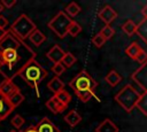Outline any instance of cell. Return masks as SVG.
Returning <instances> with one entry per match:
<instances>
[{
	"label": "cell",
	"mask_w": 147,
	"mask_h": 132,
	"mask_svg": "<svg viewBox=\"0 0 147 132\" xmlns=\"http://www.w3.org/2000/svg\"><path fill=\"white\" fill-rule=\"evenodd\" d=\"M136 107L145 115L147 116V92H144L140 94L137 103H136Z\"/></svg>",
	"instance_id": "cell-22"
},
{
	"label": "cell",
	"mask_w": 147,
	"mask_h": 132,
	"mask_svg": "<svg viewBox=\"0 0 147 132\" xmlns=\"http://www.w3.org/2000/svg\"><path fill=\"white\" fill-rule=\"evenodd\" d=\"M0 3H1L2 7L9 9V8H11L16 5V0H2V1H0Z\"/></svg>",
	"instance_id": "cell-33"
},
{
	"label": "cell",
	"mask_w": 147,
	"mask_h": 132,
	"mask_svg": "<svg viewBox=\"0 0 147 132\" xmlns=\"http://www.w3.org/2000/svg\"><path fill=\"white\" fill-rule=\"evenodd\" d=\"M16 75L20 76L29 86L37 90L38 85L47 77V71L36 61L34 57H32L21 67Z\"/></svg>",
	"instance_id": "cell-1"
},
{
	"label": "cell",
	"mask_w": 147,
	"mask_h": 132,
	"mask_svg": "<svg viewBox=\"0 0 147 132\" xmlns=\"http://www.w3.org/2000/svg\"><path fill=\"white\" fill-rule=\"evenodd\" d=\"M98 17H99L106 25H110V23L114 22L115 18L117 17V13H116V10H115L111 6L106 5V6H103V7L99 10Z\"/></svg>",
	"instance_id": "cell-8"
},
{
	"label": "cell",
	"mask_w": 147,
	"mask_h": 132,
	"mask_svg": "<svg viewBox=\"0 0 147 132\" xmlns=\"http://www.w3.org/2000/svg\"><path fill=\"white\" fill-rule=\"evenodd\" d=\"M14 109L10 107V104L8 103L7 99L0 95V122L3 121L6 117H8V115L13 111Z\"/></svg>",
	"instance_id": "cell-16"
},
{
	"label": "cell",
	"mask_w": 147,
	"mask_h": 132,
	"mask_svg": "<svg viewBox=\"0 0 147 132\" xmlns=\"http://www.w3.org/2000/svg\"><path fill=\"white\" fill-rule=\"evenodd\" d=\"M3 68H5V63H3V60H2V55H1V51H0V73L2 76H5V72H3Z\"/></svg>",
	"instance_id": "cell-36"
},
{
	"label": "cell",
	"mask_w": 147,
	"mask_h": 132,
	"mask_svg": "<svg viewBox=\"0 0 147 132\" xmlns=\"http://www.w3.org/2000/svg\"><path fill=\"white\" fill-rule=\"evenodd\" d=\"M37 29L36 24L32 22V20L25 15L22 14L20 15L11 24V26L9 28L10 32H13L20 40L24 41L26 38H29V36Z\"/></svg>",
	"instance_id": "cell-3"
},
{
	"label": "cell",
	"mask_w": 147,
	"mask_h": 132,
	"mask_svg": "<svg viewBox=\"0 0 147 132\" xmlns=\"http://www.w3.org/2000/svg\"><path fill=\"white\" fill-rule=\"evenodd\" d=\"M92 42H93V45L95 46V47H98V48H101L103 45H105V42H106V39L100 34V33H96L94 37H93V39H92Z\"/></svg>",
	"instance_id": "cell-31"
},
{
	"label": "cell",
	"mask_w": 147,
	"mask_h": 132,
	"mask_svg": "<svg viewBox=\"0 0 147 132\" xmlns=\"http://www.w3.org/2000/svg\"><path fill=\"white\" fill-rule=\"evenodd\" d=\"M136 33L147 44V18H142L136 28Z\"/></svg>",
	"instance_id": "cell-20"
},
{
	"label": "cell",
	"mask_w": 147,
	"mask_h": 132,
	"mask_svg": "<svg viewBox=\"0 0 147 132\" xmlns=\"http://www.w3.org/2000/svg\"><path fill=\"white\" fill-rule=\"evenodd\" d=\"M47 87L51 90V92H53L54 94H56L57 92H60L61 90H64V83L59 78V77H53L48 83H47Z\"/></svg>",
	"instance_id": "cell-17"
},
{
	"label": "cell",
	"mask_w": 147,
	"mask_h": 132,
	"mask_svg": "<svg viewBox=\"0 0 147 132\" xmlns=\"http://www.w3.org/2000/svg\"><path fill=\"white\" fill-rule=\"evenodd\" d=\"M72 22V18H70L64 11H59L47 24V26L59 37L64 38L68 34V29Z\"/></svg>",
	"instance_id": "cell-4"
},
{
	"label": "cell",
	"mask_w": 147,
	"mask_h": 132,
	"mask_svg": "<svg viewBox=\"0 0 147 132\" xmlns=\"http://www.w3.org/2000/svg\"><path fill=\"white\" fill-rule=\"evenodd\" d=\"M131 78L134 83H137L144 90V92H147V61L145 63H142L132 73Z\"/></svg>",
	"instance_id": "cell-7"
},
{
	"label": "cell",
	"mask_w": 147,
	"mask_h": 132,
	"mask_svg": "<svg viewBox=\"0 0 147 132\" xmlns=\"http://www.w3.org/2000/svg\"><path fill=\"white\" fill-rule=\"evenodd\" d=\"M105 80L107 81V84H108L110 87H115V86H117V85L122 81V76H121L115 69H113V70H110V71L106 75Z\"/></svg>",
	"instance_id": "cell-14"
},
{
	"label": "cell",
	"mask_w": 147,
	"mask_h": 132,
	"mask_svg": "<svg viewBox=\"0 0 147 132\" xmlns=\"http://www.w3.org/2000/svg\"><path fill=\"white\" fill-rule=\"evenodd\" d=\"M7 30H8V29H6V30H3V29H0V40H1V39L5 37V34L7 33Z\"/></svg>",
	"instance_id": "cell-38"
},
{
	"label": "cell",
	"mask_w": 147,
	"mask_h": 132,
	"mask_svg": "<svg viewBox=\"0 0 147 132\" xmlns=\"http://www.w3.org/2000/svg\"><path fill=\"white\" fill-rule=\"evenodd\" d=\"M7 101H8V103L10 104V107L14 109V108L18 107V106L24 101V95L21 93V91H20V90H17V91H16V92H14L10 96H8V98H7Z\"/></svg>",
	"instance_id": "cell-18"
},
{
	"label": "cell",
	"mask_w": 147,
	"mask_h": 132,
	"mask_svg": "<svg viewBox=\"0 0 147 132\" xmlns=\"http://www.w3.org/2000/svg\"><path fill=\"white\" fill-rule=\"evenodd\" d=\"M29 39H30V41H31L34 46H40V45L46 40V37H45V34H44L40 30L36 29V30L29 36Z\"/></svg>",
	"instance_id": "cell-21"
},
{
	"label": "cell",
	"mask_w": 147,
	"mask_h": 132,
	"mask_svg": "<svg viewBox=\"0 0 147 132\" xmlns=\"http://www.w3.org/2000/svg\"><path fill=\"white\" fill-rule=\"evenodd\" d=\"M9 132H18V131H16V130H11V131H9Z\"/></svg>",
	"instance_id": "cell-41"
},
{
	"label": "cell",
	"mask_w": 147,
	"mask_h": 132,
	"mask_svg": "<svg viewBox=\"0 0 147 132\" xmlns=\"http://www.w3.org/2000/svg\"><path fill=\"white\" fill-rule=\"evenodd\" d=\"M18 132H23V131H18Z\"/></svg>",
	"instance_id": "cell-42"
},
{
	"label": "cell",
	"mask_w": 147,
	"mask_h": 132,
	"mask_svg": "<svg viewBox=\"0 0 147 132\" xmlns=\"http://www.w3.org/2000/svg\"><path fill=\"white\" fill-rule=\"evenodd\" d=\"M2 10H3V7H2V6H1V3H0V13H1Z\"/></svg>",
	"instance_id": "cell-40"
},
{
	"label": "cell",
	"mask_w": 147,
	"mask_h": 132,
	"mask_svg": "<svg viewBox=\"0 0 147 132\" xmlns=\"http://www.w3.org/2000/svg\"><path fill=\"white\" fill-rule=\"evenodd\" d=\"M142 52V48L140 47V45L136 41L131 42L126 48H125V55L132 60H136L138 57V55Z\"/></svg>",
	"instance_id": "cell-15"
},
{
	"label": "cell",
	"mask_w": 147,
	"mask_h": 132,
	"mask_svg": "<svg viewBox=\"0 0 147 132\" xmlns=\"http://www.w3.org/2000/svg\"><path fill=\"white\" fill-rule=\"evenodd\" d=\"M64 121L70 125V126H76L80 121H82V116L76 111V110H70L65 116H64Z\"/></svg>",
	"instance_id": "cell-19"
},
{
	"label": "cell",
	"mask_w": 147,
	"mask_h": 132,
	"mask_svg": "<svg viewBox=\"0 0 147 132\" xmlns=\"http://www.w3.org/2000/svg\"><path fill=\"white\" fill-rule=\"evenodd\" d=\"M7 26H8V20H7L5 16L0 15V29L6 30V28H7Z\"/></svg>",
	"instance_id": "cell-35"
},
{
	"label": "cell",
	"mask_w": 147,
	"mask_h": 132,
	"mask_svg": "<svg viewBox=\"0 0 147 132\" xmlns=\"http://www.w3.org/2000/svg\"><path fill=\"white\" fill-rule=\"evenodd\" d=\"M55 96H56V99L62 103V104H64V106H67L68 107V104L70 103V101H71V95L69 94V92H67L65 90H61L60 92H57L56 94H54Z\"/></svg>",
	"instance_id": "cell-24"
},
{
	"label": "cell",
	"mask_w": 147,
	"mask_h": 132,
	"mask_svg": "<svg viewBox=\"0 0 147 132\" xmlns=\"http://www.w3.org/2000/svg\"><path fill=\"white\" fill-rule=\"evenodd\" d=\"M141 13H142V15H144V17L145 18H147V5L141 9Z\"/></svg>",
	"instance_id": "cell-39"
},
{
	"label": "cell",
	"mask_w": 147,
	"mask_h": 132,
	"mask_svg": "<svg viewBox=\"0 0 147 132\" xmlns=\"http://www.w3.org/2000/svg\"><path fill=\"white\" fill-rule=\"evenodd\" d=\"M24 118L21 116V115H15L14 117H13V119L10 121V123H11V125L15 127V129H20V127H22L23 126V124H24Z\"/></svg>",
	"instance_id": "cell-30"
},
{
	"label": "cell",
	"mask_w": 147,
	"mask_h": 132,
	"mask_svg": "<svg viewBox=\"0 0 147 132\" xmlns=\"http://www.w3.org/2000/svg\"><path fill=\"white\" fill-rule=\"evenodd\" d=\"M136 28H137V24L132 20H127L122 24V30L127 36H132L133 33H136Z\"/></svg>",
	"instance_id": "cell-25"
},
{
	"label": "cell",
	"mask_w": 147,
	"mask_h": 132,
	"mask_svg": "<svg viewBox=\"0 0 147 132\" xmlns=\"http://www.w3.org/2000/svg\"><path fill=\"white\" fill-rule=\"evenodd\" d=\"M96 85H98V83L85 70L80 71L69 83V86L74 90L75 94L76 93H80V92H85V91H94Z\"/></svg>",
	"instance_id": "cell-5"
},
{
	"label": "cell",
	"mask_w": 147,
	"mask_h": 132,
	"mask_svg": "<svg viewBox=\"0 0 147 132\" xmlns=\"http://www.w3.org/2000/svg\"><path fill=\"white\" fill-rule=\"evenodd\" d=\"M95 132H118V127L111 119L106 118L98 125Z\"/></svg>",
	"instance_id": "cell-13"
},
{
	"label": "cell",
	"mask_w": 147,
	"mask_h": 132,
	"mask_svg": "<svg viewBox=\"0 0 147 132\" xmlns=\"http://www.w3.org/2000/svg\"><path fill=\"white\" fill-rule=\"evenodd\" d=\"M105 39H106V41L107 40H109V39H111L113 37H114V34H115V29L114 28H111L110 25H105L102 29H101V31L99 32Z\"/></svg>",
	"instance_id": "cell-27"
},
{
	"label": "cell",
	"mask_w": 147,
	"mask_h": 132,
	"mask_svg": "<svg viewBox=\"0 0 147 132\" xmlns=\"http://www.w3.org/2000/svg\"><path fill=\"white\" fill-rule=\"evenodd\" d=\"M23 132H38L37 131V127L36 126H30V127H28L25 131H23Z\"/></svg>",
	"instance_id": "cell-37"
},
{
	"label": "cell",
	"mask_w": 147,
	"mask_h": 132,
	"mask_svg": "<svg viewBox=\"0 0 147 132\" xmlns=\"http://www.w3.org/2000/svg\"><path fill=\"white\" fill-rule=\"evenodd\" d=\"M76 95L78 96V99L83 102H87L91 98H96L94 94V91H85V92H80V93H76ZM98 99V98H96Z\"/></svg>",
	"instance_id": "cell-29"
},
{
	"label": "cell",
	"mask_w": 147,
	"mask_h": 132,
	"mask_svg": "<svg viewBox=\"0 0 147 132\" xmlns=\"http://www.w3.org/2000/svg\"><path fill=\"white\" fill-rule=\"evenodd\" d=\"M52 71H53V73L55 75V77H59V76H61V75L65 71V68H64V65H63L61 62H59V63H55V64L52 67Z\"/></svg>",
	"instance_id": "cell-32"
},
{
	"label": "cell",
	"mask_w": 147,
	"mask_h": 132,
	"mask_svg": "<svg viewBox=\"0 0 147 132\" xmlns=\"http://www.w3.org/2000/svg\"><path fill=\"white\" fill-rule=\"evenodd\" d=\"M139 96H140V93L131 84H126L115 95V101L126 112H131L133 110V108H136V103H137Z\"/></svg>",
	"instance_id": "cell-2"
},
{
	"label": "cell",
	"mask_w": 147,
	"mask_h": 132,
	"mask_svg": "<svg viewBox=\"0 0 147 132\" xmlns=\"http://www.w3.org/2000/svg\"><path fill=\"white\" fill-rule=\"evenodd\" d=\"M46 107H47L53 114H60V112H62L63 110L67 109V106L62 104V103L56 99L55 95H53L51 99H48V100L46 101Z\"/></svg>",
	"instance_id": "cell-12"
},
{
	"label": "cell",
	"mask_w": 147,
	"mask_h": 132,
	"mask_svg": "<svg viewBox=\"0 0 147 132\" xmlns=\"http://www.w3.org/2000/svg\"><path fill=\"white\" fill-rule=\"evenodd\" d=\"M38 132H60L57 126L47 117H44L39 121V123L36 125Z\"/></svg>",
	"instance_id": "cell-10"
},
{
	"label": "cell",
	"mask_w": 147,
	"mask_h": 132,
	"mask_svg": "<svg viewBox=\"0 0 147 132\" xmlns=\"http://www.w3.org/2000/svg\"><path fill=\"white\" fill-rule=\"evenodd\" d=\"M136 61H138V62H139V63H141V64H142V63H145V62L147 61V53L142 49V52L138 55V57L136 59Z\"/></svg>",
	"instance_id": "cell-34"
},
{
	"label": "cell",
	"mask_w": 147,
	"mask_h": 132,
	"mask_svg": "<svg viewBox=\"0 0 147 132\" xmlns=\"http://www.w3.org/2000/svg\"><path fill=\"white\" fill-rule=\"evenodd\" d=\"M64 54H65V52L59 46V45H54L48 52H47V54H46V56L55 64V63H59V62H61V60L63 59V56H64Z\"/></svg>",
	"instance_id": "cell-11"
},
{
	"label": "cell",
	"mask_w": 147,
	"mask_h": 132,
	"mask_svg": "<svg viewBox=\"0 0 147 132\" xmlns=\"http://www.w3.org/2000/svg\"><path fill=\"white\" fill-rule=\"evenodd\" d=\"M24 47H28V45L24 44L23 46L17 47V48H5V49H0L1 51V55H2V60H3V63H5V67H7L9 70H13L14 64L18 63L22 60V56H21V54H20L18 51L21 48H24Z\"/></svg>",
	"instance_id": "cell-6"
},
{
	"label": "cell",
	"mask_w": 147,
	"mask_h": 132,
	"mask_svg": "<svg viewBox=\"0 0 147 132\" xmlns=\"http://www.w3.org/2000/svg\"><path fill=\"white\" fill-rule=\"evenodd\" d=\"M80 31H82V26L76 21L72 20V22H71V24H70V26L68 29V34H70L71 37H76Z\"/></svg>",
	"instance_id": "cell-28"
},
{
	"label": "cell",
	"mask_w": 147,
	"mask_h": 132,
	"mask_svg": "<svg viewBox=\"0 0 147 132\" xmlns=\"http://www.w3.org/2000/svg\"><path fill=\"white\" fill-rule=\"evenodd\" d=\"M17 90H20L15 84H14V81L11 80V79H5L1 84H0V95L1 96H3V98H8V96H10L14 92H16Z\"/></svg>",
	"instance_id": "cell-9"
},
{
	"label": "cell",
	"mask_w": 147,
	"mask_h": 132,
	"mask_svg": "<svg viewBox=\"0 0 147 132\" xmlns=\"http://www.w3.org/2000/svg\"><path fill=\"white\" fill-rule=\"evenodd\" d=\"M76 61H77V57H76L72 53H70V52H65L63 59L61 60V63H62V64L64 65V68L67 69V68L72 67V65L76 63Z\"/></svg>",
	"instance_id": "cell-23"
},
{
	"label": "cell",
	"mask_w": 147,
	"mask_h": 132,
	"mask_svg": "<svg viewBox=\"0 0 147 132\" xmlns=\"http://www.w3.org/2000/svg\"><path fill=\"white\" fill-rule=\"evenodd\" d=\"M79 11H80V7H79V5L78 3H76V2H70L67 7H65V14L70 17H74V16H76L77 14H79Z\"/></svg>",
	"instance_id": "cell-26"
}]
</instances>
